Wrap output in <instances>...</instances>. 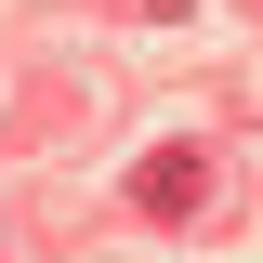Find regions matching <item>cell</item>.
Masks as SVG:
<instances>
[{
	"mask_svg": "<svg viewBox=\"0 0 263 263\" xmlns=\"http://www.w3.org/2000/svg\"><path fill=\"white\" fill-rule=\"evenodd\" d=\"M132 197H145V211H197V158H145Z\"/></svg>",
	"mask_w": 263,
	"mask_h": 263,
	"instance_id": "6da1fadb",
	"label": "cell"
}]
</instances>
